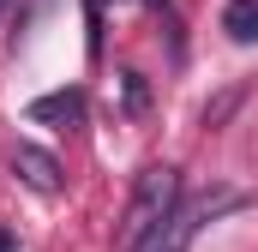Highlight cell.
<instances>
[{
  "label": "cell",
  "mask_w": 258,
  "mask_h": 252,
  "mask_svg": "<svg viewBox=\"0 0 258 252\" xmlns=\"http://www.w3.org/2000/svg\"><path fill=\"white\" fill-rule=\"evenodd\" d=\"M180 210V168H168V162H156V168H144L138 180H132V198H126V216H120V246H138L144 234H156L168 216Z\"/></svg>",
  "instance_id": "1"
},
{
  "label": "cell",
  "mask_w": 258,
  "mask_h": 252,
  "mask_svg": "<svg viewBox=\"0 0 258 252\" xmlns=\"http://www.w3.org/2000/svg\"><path fill=\"white\" fill-rule=\"evenodd\" d=\"M234 204H240V192H228V186H222V192H210V198H198V204H180V210H174V216H168L156 234H144L132 252H186L198 228H204L216 210H234Z\"/></svg>",
  "instance_id": "2"
},
{
  "label": "cell",
  "mask_w": 258,
  "mask_h": 252,
  "mask_svg": "<svg viewBox=\"0 0 258 252\" xmlns=\"http://www.w3.org/2000/svg\"><path fill=\"white\" fill-rule=\"evenodd\" d=\"M12 174H18L30 192H42V198L60 192V162H54L48 150H36V144H12Z\"/></svg>",
  "instance_id": "3"
},
{
  "label": "cell",
  "mask_w": 258,
  "mask_h": 252,
  "mask_svg": "<svg viewBox=\"0 0 258 252\" xmlns=\"http://www.w3.org/2000/svg\"><path fill=\"white\" fill-rule=\"evenodd\" d=\"M30 120H36V126H60V132H72V126L84 120V90L72 84V90H48V96H36V102H30Z\"/></svg>",
  "instance_id": "4"
},
{
  "label": "cell",
  "mask_w": 258,
  "mask_h": 252,
  "mask_svg": "<svg viewBox=\"0 0 258 252\" xmlns=\"http://www.w3.org/2000/svg\"><path fill=\"white\" fill-rule=\"evenodd\" d=\"M222 30H228L234 42H258V0H228Z\"/></svg>",
  "instance_id": "5"
},
{
  "label": "cell",
  "mask_w": 258,
  "mask_h": 252,
  "mask_svg": "<svg viewBox=\"0 0 258 252\" xmlns=\"http://www.w3.org/2000/svg\"><path fill=\"white\" fill-rule=\"evenodd\" d=\"M120 84H126V108L144 114V78H138V72H120Z\"/></svg>",
  "instance_id": "6"
},
{
  "label": "cell",
  "mask_w": 258,
  "mask_h": 252,
  "mask_svg": "<svg viewBox=\"0 0 258 252\" xmlns=\"http://www.w3.org/2000/svg\"><path fill=\"white\" fill-rule=\"evenodd\" d=\"M0 252H18V234L12 228H0Z\"/></svg>",
  "instance_id": "7"
},
{
  "label": "cell",
  "mask_w": 258,
  "mask_h": 252,
  "mask_svg": "<svg viewBox=\"0 0 258 252\" xmlns=\"http://www.w3.org/2000/svg\"><path fill=\"white\" fill-rule=\"evenodd\" d=\"M6 6H12V0H0V12H6Z\"/></svg>",
  "instance_id": "8"
}]
</instances>
